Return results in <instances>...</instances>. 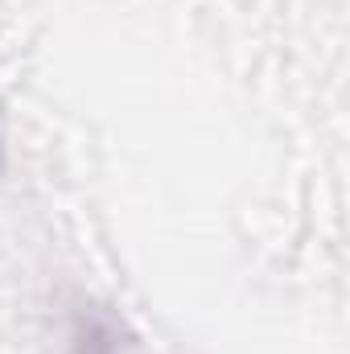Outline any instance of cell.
Masks as SVG:
<instances>
[{
  "label": "cell",
  "mask_w": 350,
  "mask_h": 354,
  "mask_svg": "<svg viewBox=\"0 0 350 354\" xmlns=\"http://www.w3.org/2000/svg\"><path fill=\"white\" fill-rule=\"evenodd\" d=\"M75 354H120V330L111 317H79L75 326Z\"/></svg>",
  "instance_id": "6da1fadb"
},
{
  "label": "cell",
  "mask_w": 350,
  "mask_h": 354,
  "mask_svg": "<svg viewBox=\"0 0 350 354\" xmlns=\"http://www.w3.org/2000/svg\"><path fill=\"white\" fill-rule=\"evenodd\" d=\"M0 169H4V136H0Z\"/></svg>",
  "instance_id": "7a4b0ae2"
}]
</instances>
